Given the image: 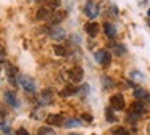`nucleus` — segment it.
Instances as JSON below:
<instances>
[{
  "instance_id": "nucleus-1",
  "label": "nucleus",
  "mask_w": 150,
  "mask_h": 135,
  "mask_svg": "<svg viewBox=\"0 0 150 135\" xmlns=\"http://www.w3.org/2000/svg\"><path fill=\"white\" fill-rule=\"evenodd\" d=\"M84 15L91 19H95L98 15H100V5L94 0H87L84 5Z\"/></svg>"
},
{
  "instance_id": "nucleus-2",
  "label": "nucleus",
  "mask_w": 150,
  "mask_h": 135,
  "mask_svg": "<svg viewBox=\"0 0 150 135\" xmlns=\"http://www.w3.org/2000/svg\"><path fill=\"white\" fill-rule=\"evenodd\" d=\"M124 106H126V100H124V95L121 93H115L110 98V108L115 109V111H123Z\"/></svg>"
},
{
  "instance_id": "nucleus-3",
  "label": "nucleus",
  "mask_w": 150,
  "mask_h": 135,
  "mask_svg": "<svg viewBox=\"0 0 150 135\" xmlns=\"http://www.w3.org/2000/svg\"><path fill=\"white\" fill-rule=\"evenodd\" d=\"M94 56H95V61H97V63H100V64H103V66H107V64L111 63V55H110V51L105 50V48L97 50Z\"/></svg>"
},
{
  "instance_id": "nucleus-4",
  "label": "nucleus",
  "mask_w": 150,
  "mask_h": 135,
  "mask_svg": "<svg viewBox=\"0 0 150 135\" xmlns=\"http://www.w3.org/2000/svg\"><path fill=\"white\" fill-rule=\"evenodd\" d=\"M68 77H69V80H71L73 84L81 82L82 77H84V69H82L81 66H73L71 69L68 71Z\"/></svg>"
},
{
  "instance_id": "nucleus-5",
  "label": "nucleus",
  "mask_w": 150,
  "mask_h": 135,
  "mask_svg": "<svg viewBox=\"0 0 150 135\" xmlns=\"http://www.w3.org/2000/svg\"><path fill=\"white\" fill-rule=\"evenodd\" d=\"M49 37L53 39V40H65V39H66V32H65V29L60 27V26H50Z\"/></svg>"
},
{
  "instance_id": "nucleus-6",
  "label": "nucleus",
  "mask_w": 150,
  "mask_h": 135,
  "mask_svg": "<svg viewBox=\"0 0 150 135\" xmlns=\"http://www.w3.org/2000/svg\"><path fill=\"white\" fill-rule=\"evenodd\" d=\"M18 84H20L21 87H23L26 92H36V82H34L31 77H28V76H20L18 77Z\"/></svg>"
},
{
  "instance_id": "nucleus-7",
  "label": "nucleus",
  "mask_w": 150,
  "mask_h": 135,
  "mask_svg": "<svg viewBox=\"0 0 150 135\" xmlns=\"http://www.w3.org/2000/svg\"><path fill=\"white\" fill-rule=\"evenodd\" d=\"M5 66H7V77L10 80V84L11 85H18V77H20L18 69L15 66H11L10 63H5Z\"/></svg>"
},
{
  "instance_id": "nucleus-8",
  "label": "nucleus",
  "mask_w": 150,
  "mask_h": 135,
  "mask_svg": "<svg viewBox=\"0 0 150 135\" xmlns=\"http://www.w3.org/2000/svg\"><path fill=\"white\" fill-rule=\"evenodd\" d=\"M47 124L49 125H53V127H62L63 124H65V121H63V116L58 114V112H52V114H49L45 117Z\"/></svg>"
},
{
  "instance_id": "nucleus-9",
  "label": "nucleus",
  "mask_w": 150,
  "mask_h": 135,
  "mask_svg": "<svg viewBox=\"0 0 150 135\" xmlns=\"http://www.w3.org/2000/svg\"><path fill=\"white\" fill-rule=\"evenodd\" d=\"M65 18H66V11H62V10H60V11H53L47 21H49L50 26H58Z\"/></svg>"
},
{
  "instance_id": "nucleus-10",
  "label": "nucleus",
  "mask_w": 150,
  "mask_h": 135,
  "mask_svg": "<svg viewBox=\"0 0 150 135\" xmlns=\"http://www.w3.org/2000/svg\"><path fill=\"white\" fill-rule=\"evenodd\" d=\"M4 98H5V103L10 105L11 108H18V106H20V101H18L16 95H15V92H11V90H7V92H5Z\"/></svg>"
},
{
  "instance_id": "nucleus-11",
  "label": "nucleus",
  "mask_w": 150,
  "mask_h": 135,
  "mask_svg": "<svg viewBox=\"0 0 150 135\" xmlns=\"http://www.w3.org/2000/svg\"><path fill=\"white\" fill-rule=\"evenodd\" d=\"M52 10L49 8V6H40L39 10H37V15H36V18L39 19V21H47V19L50 18V15H52Z\"/></svg>"
},
{
  "instance_id": "nucleus-12",
  "label": "nucleus",
  "mask_w": 150,
  "mask_h": 135,
  "mask_svg": "<svg viewBox=\"0 0 150 135\" xmlns=\"http://www.w3.org/2000/svg\"><path fill=\"white\" fill-rule=\"evenodd\" d=\"M103 31H105V35H107L108 39H113V37H116V34H118V31H116V26H115L113 22H110V21L103 22Z\"/></svg>"
},
{
  "instance_id": "nucleus-13",
  "label": "nucleus",
  "mask_w": 150,
  "mask_h": 135,
  "mask_svg": "<svg viewBox=\"0 0 150 135\" xmlns=\"http://www.w3.org/2000/svg\"><path fill=\"white\" fill-rule=\"evenodd\" d=\"M98 31H100V27H98V22L95 21H91L86 24V32H87L91 37H97L98 35Z\"/></svg>"
},
{
  "instance_id": "nucleus-14",
  "label": "nucleus",
  "mask_w": 150,
  "mask_h": 135,
  "mask_svg": "<svg viewBox=\"0 0 150 135\" xmlns=\"http://www.w3.org/2000/svg\"><path fill=\"white\" fill-rule=\"evenodd\" d=\"M76 93H79V87H76L74 84H69V85H66L65 89L60 92V95L62 96H71V95H76Z\"/></svg>"
},
{
  "instance_id": "nucleus-15",
  "label": "nucleus",
  "mask_w": 150,
  "mask_h": 135,
  "mask_svg": "<svg viewBox=\"0 0 150 135\" xmlns=\"http://www.w3.org/2000/svg\"><path fill=\"white\" fill-rule=\"evenodd\" d=\"M134 96H136L139 101H142V100H150V93L147 92L145 89H140V87H136V89H134Z\"/></svg>"
},
{
  "instance_id": "nucleus-16",
  "label": "nucleus",
  "mask_w": 150,
  "mask_h": 135,
  "mask_svg": "<svg viewBox=\"0 0 150 135\" xmlns=\"http://www.w3.org/2000/svg\"><path fill=\"white\" fill-rule=\"evenodd\" d=\"M52 90H44L39 95V103L40 105H50L52 103Z\"/></svg>"
},
{
  "instance_id": "nucleus-17",
  "label": "nucleus",
  "mask_w": 150,
  "mask_h": 135,
  "mask_svg": "<svg viewBox=\"0 0 150 135\" xmlns=\"http://www.w3.org/2000/svg\"><path fill=\"white\" fill-rule=\"evenodd\" d=\"M53 51H55V55L63 56V58L69 56V50L65 47V45H55V47H53Z\"/></svg>"
},
{
  "instance_id": "nucleus-18",
  "label": "nucleus",
  "mask_w": 150,
  "mask_h": 135,
  "mask_svg": "<svg viewBox=\"0 0 150 135\" xmlns=\"http://www.w3.org/2000/svg\"><path fill=\"white\" fill-rule=\"evenodd\" d=\"M111 48H113V53L115 55H118V56H121V55H124L126 53V45H123V44H113L111 45Z\"/></svg>"
},
{
  "instance_id": "nucleus-19",
  "label": "nucleus",
  "mask_w": 150,
  "mask_h": 135,
  "mask_svg": "<svg viewBox=\"0 0 150 135\" xmlns=\"http://www.w3.org/2000/svg\"><path fill=\"white\" fill-rule=\"evenodd\" d=\"M111 134L113 135H129V130L123 125H118V127H113L111 129Z\"/></svg>"
},
{
  "instance_id": "nucleus-20",
  "label": "nucleus",
  "mask_w": 150,
  "mask_h": 135,
  "mask_svg": "<svg viewBox=\"0 0 150 135\" xmlns=\"http://www.w3.org/2000/svg\"><path fill=\"white\" fill-rule=\"evenodd\" d=\"M45 2L50 10H58L60 5H62V0H45Z\"/></svg>"
},
{
  "instance_id": "nucleus-21",
  "label": "nucleus",
  "mask_w": 150,
  "mask_h": 135,
  "mask_svg": "<svg viewBox=\"0 0 150 135\" xmlns=\"http://www.w3.org/2000/svg\"><path fill=\"white\" fill-rule=\"evenodd\" d=\"M37 134L39 135H57L52 127H40L39 130H37Z\"/></svg>"
},
{
  "instance_id": "nucleus-22",
  "label": "nucleus",
  "mask_w": 150,
  "mask_h": 135,
  "mask_svg": "<svg viewBox=\"0 0 150 135\" xmlns=\"http://www.w3.org/2000/svg\"><path fill=\"white\" fill-rule=\"evenodd\" d=\"M79 124H81L79 119H68V121H65L66 127H76V125H79Z\"/></svg>"
},
{
  "instance_id": "nucleus-23",
  "label": "nucleus",
  "mask_w": 150,
  "mask_h": 135,
  "mask_svg": "<svg viewBox=\"0 0 150 135\" xmlns=\"http://www.w3.org/2000/svg\"><path fill=\"white\" fill-rule=\"evenodd\" d=\"M105 117H107V121H108V122H116V121H118V117L110 111V108L107 109V116H105Z\"/></svg>"
},
{
  "instance_id": "nucleus-24",
  "label": "nucleus",
  "mask_w": 150,
  "mask_h": 135,
  "mask_svg": "<svg viewBox=\"0 0 150 135\" xmlns=\"http://www.w3.org/2000/svg\"><path fill=\"white\" fill-rule=\"evenodd\" d=\"M131 77H132V79H139V80H142V74H140L139 71H132V72H131Z\"/></svg>"
},
{
  "instance_id": "nucleus-25",
  "label": "nucleus",
  "mask_w": 150,
  "mask_h": 135,
  "mask_svg": "<svg viewBox=\"0 0 150 135\" xmlns=\"http://www.w3.org/2000/svg\"><path fill=\"white\" fill-rule=\"evenodd\" d=\"M16 135H31V134H29V132H28L24 127H20V129L16 130Z\"/></svg>"
},
{
  "instance_id": "nucleus-26",
  "label": "nucleus",
  "mask_w": 150,
  "mask_h": 135,
  "mask_svg": "<svg viewBox=\"0 0 150 135\" xmlns=\"http://www.w3.org/2000/svg\"><path fill=\"white\" fill-rule=\"evenodd\" d=\"M79 92H82V93H86V95H87V93H89V85H87V84H86V85H82L81 89H79Z\"/></svg>"
},
{
  "instance_id": "nucleus-27",
  "label": "nucleus",
  "mask_w": 150,
  "mask_h": 135,
  "mask_svg": "<svg viewBox=\"0 0 150 135\" xmlns=\"http://www.w3.org/2000/svg\"><path fill=\"white\" fill-rule=\"evenodd\" d=\"M5 116H7V111H5V108L2 105H0V119L2 117H5Z\"/></svg>"
},
{
  "instance_id": "nucleus-28",
  "label": "nucleus",
  "mask_w": 150,
  "mask_h": 135,
  "mask_svg": "<svg viewBox=\"0 0 150 135\" xmlns=\"http://www.w3.org/2000/svg\"><path fill=\"white\" fill-rule=\"evenodd\" d=\"M147 135H150V124L147 125Z\"/></svg>"
},
{
  "instance_id": "nucleus-29",
  "label": "nucleus",
  "mask_w": 150,
  "mask_h": 135,
  "mask_svg": "<svg viewBox=\"0 0 150 135\" xmlns=\"http://www.w3.org/2000/svg\"><path fill=\"white\" fill-rule=\"evenodd\" d=\"M68 135H81V134H76V132H74V134H68Z\"/></svg>"
},
{
  "instance_id": "nucleus-30",
  "label": "nucleus",
  "mask_w": 150,
  "mask_h": 135,
  "mask_svg": "<svg viewBox=\"0 0 150 135\" xmlns=\"http://www.w3.org/2000/svg\"><path fill=\"white\" fill-rule=\"evenodd\" d=\"M36 2H42V0H36Z\"/></svg>"
},
{
  "instance_id": "nucleus-31",
  "label": "nucleus",
  "mask_w": 150,
  "mask_h": 135,
  "mask_svg": "<svg viewBox=\"0 0 150 135\" xmlns=\"http://www.w3.org/2000/svg\"><path fill=\"white\" fill-rule=\"evenodd\" d=\"M149 16H150V10H149Z\"/></svg>"
}]
</instances>
